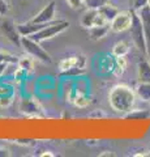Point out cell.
Returning a JSON list of instances; mask_svg holds the SVG:
<instances>
[{"label":"cell","mask_w":150,"mask_h":157,"mask_svg":"<svg viewBox=\"0 0 150 157\" xmlns=\"http://www.w3.org/2000/svg\"><path fill=\"white\" fill-rule=\"evenodd\" d=\"M73 102H75L76 106H79V107H85V106H88V105L90 104V100H89L88 97H85V96H77L75 100H73Z\"/></svg>","instance_id":"obj_19"},{"label":"cell","mask_w":150,"mask_h":157,"mask_svg":"<svg viewBox=\"0 0 150 157\" xmlns=\"http://www.w3.org/2000/svg\"><path fill=\"white\" fill-rule=\"evenodd\" d=\"M20 111L29 117H38L42 113V109L33 98H22L20 102Z\"/></svg>","instance_id":"obj_9"},{"label":"cell","mask_w":150,"mask_h":157,"mask_svg":"<svg viewBox=\"0 0 150 157\" xmlns=\"http://www.w3.org/2000/svg\"><path fill=\"white\" fill-rule=\"evenodd\" d=\"M54 17H55V2H50L31 18V22L46 25V24L51 22Z\"/></svg>","instance_id":"obj_8"},{"label":"cell","mask_w":150,"mask_h":157,"mask_svg":"<svg viewBox=\"0 0 150 157\" xmlns=\"http://www.w3.org/2000/svg\"><path fill=\"white\" fill-rule=\"evenodd\" d=\"M108 3H110V0H86L85 6L89 9H99Z\"/></svg>","instance_id":"obj_18"},{"label":"cell","mask_w":150,"mask_h":157,"mask_svg":"<svg viewBox=\"0 0 150 157\" xmlns=\"http://www.w3.org/2000/svg\"><path fill=\"white\" fill-rule=\"evenodd\" d=\"M150 117V111L149 110H145V109H141V110H130L128 111V114L125 115L127 119H145V118H149Z\"/></svg>","instance_id":"obj_17"},{"label":"cell","mask_w":150,"mask_h":157,"mask_svg":"<svg viewBox=\"0 0 150 157\" xmlns=\"http://www.w3.org/2000/svg\"><path fill=\"white\" fill-rule=\"evenodd\" d=\"M18 66H20V68H22L24 71H30L33 68V63L30 60V58H22L18 60Z\"/></svg>","instance_id":"obj_20"},{"label":"cell","mask_w":150,"mask_h":157,"mask_svg":"<svg viewBox=\"0 0 150 157\" xmlns=\"http://www.w3.org/2000/svg\"><path fill=\"white\" fill-rule=\"evenodd\" d=\"M9 151L7 148H3V147H0V156L2 157H5V156H9Z\"/></svg>","instance_id":"obj_26"},{"label":"cell","mask_w":150,"mask_h":157,"mask_svg":"<svg viewBox=\"0 0 150 157\" xmlns=\"http://www.w3.org/2000/svg\"><path fill=\"white\" fill-rule=\"evenodd\" d=\"M148 2L149 0H133V11H140L141 8L146 7L148 6Z\"/></svg>","instance_id":"obj_23"},{"label":"cell","mask_w":150,"mask_h":157,"mask_svg":"<svg viewBox=\"0 0 150 157\" xmlns=\"http://www.w3.org/2000/svg\"><path fill=\"white\" fill-rule=\"evenodd\" d=\"M108 155H110V156H114V153H111V152L108 153V151H106V153H101L99 156H108Z\"/></svg>","instance_id":"obj_27"},{"label":"cell","mask_w":150,"mask_h":157,"mask_svg":"<svg viewBox=\"0 0 150 157\" xmlns=\"http://www.w3.org/2000/svg\"><path fill=\"white\" fill-rule=\"evenodd\" d=\"M46 25H43V24H34V22L29 21L26 24H17V29H18V33L21 34V37H29V36H33L37 32H39Z\"/></svg>","instance_id":"obj_12"},{"label":"cell","mask_w":150,"mask_h":157,"mask_svg":"<svg viewBox=\"0 0 150 157\" xmlns=\"http://www.w3.org/2000/svg\"><path fill=\"white\" fill-rule=\"evenodd\" d=\"M21 47L25 50L31 58L37 59L45 64H50L52 63V58L45 48L41 46V42L34 41L30 37H21Z\"/></svg>","instance_id":"obj_3"},{"label":"cell","mask_w":150,"mask_h":157,"mask_svg":"<svg viewBox=\"0 0 150 157\" xmlns=\"http://www.w3.org/2000/svg\"><path fill=\"white\" fill-rule=\"evenodd\" d=\"M116 68H119L120 72H123L127 68V60L125 56H116Z\"/></svg>","instance_id":"obj_22"},{"label":"cell","mask_w":150,"mask_h":157,"mask_svg":"<svg viewBox=\"0 0 150 157\" xmlns=\"http://www.w3.org/2000/svg\"><path fill=\"white\" fill-rule=\"evenodd\" d=\"M68 2V4L72 7V8H80V7H82V6H85V2L86 0H67Z\"/></svg>","instance_id":"obj_25"},{"label":"cell","mask_w":150,"mask_h":157,"mask_svg":"<svg viewBox=\"0 0 150 157\" xmlns=\"http://www.w3.org/2000/svg\"><path fill=\"white\" fill-rule=\"evenodd\" d=\"M130 36H132V39L136 47L146 56L148 46H146V38H145V30H144L141 17L138 16V13L136 11H133V21H132V25H130Z\"/></svg>","instance_id":"obj_4"},{"label":"cell","mask_w":150,"mask_h":157,"mask_svg":"<svg viewBox=\"0 0 150 157\" xmlns=\"http://www.w3.org/2000/svg\"><path fill=\"white\" fill-rule=\"evenodd\" d=\"M107 22L108 21L99 13L98 9H89L88 8V11L84 12V14H82V17H81V25L84 26L86 30L95 25H103V24H107Z\"/></svg>","instance_id":"obj_6"},{"label":"cell","mask_w":150,"mask_h":157,"mask_svg":"<svg viewBox=\"0 0 150 157\" xmlns=\"http://www.w3.org/2000/svg\"><path fill=\"white\" fill-rule=\"evenodd\" d=\"M148 6H149V7H150V0H149V2H148Z\"/></svg>","instance_id":"obj_28"},{"label":"cell","mask_w":150,"mask_h":157,"mask_svg":"<svg viewBox=\"0 0 150 157\" xmlns=\"http://www.w3.org/2000/svg\"><path fill=\"white\" fill-rule=\"evenodd\" d=\"M134 92L142 101L150 102V82H138Z\"/></svg>","instance_id":"obj_14"},{"label":"cell","mask_w":150,"mask_h":157,"mask_svg":"<svg viewBox=\"0 0 150 157\" xmlns=\"http://www.w3.org/2000/svg\"><path fill=\"white\" fill-rule=\"evenodd\" d=\"M108 102L115 111L128 113L133 109L134 102H136V92L128 85L118 84L110 90Z\"/></svg>","instance_id":"obj_1"},{"label":"cell","mask_w":150,"mask_h":157,"mask_svg":"<svg viewBox=\"0 0 150 157\" xmlns=\"http://www.w3.org/2000/svg\"><path fill=\"white\" fill-rule=\"evenodd\" d=\"M110 30H111V25H110V22H107V24H103V25H95L93 28L88 29V34H89L90 39L99 41V39H103L107 36Z\"/></svg>","instance_id":"obj_11"},{"label":"cell","mask_w":150,"mask_h":157,"mask_svg":"<svg viewBox=\"0 0 150 157\" xmlns=\"http://www.w3.org/2000/svg\"><path fill=\"white\" fill-rule=\"evenodd\" d=\"M0 28H2L3 34H4V36H5L12 43L21 46V34L18 33L17 25H14L13 21H11V20H4V21L0 24Z\"/></svg>","instance_id":"obj_7"},{"label":"cell","mask_w":150,"mask_h":157,"mask_svg":"<svg viewBox=\"0 0 150 157\" xmlns=\"http://www.w3.org/2000/svg\"><path fill=\"white\" fill-rule=\"evenodd\" d=\"M68 28H69V22L67 21V20H57V21L48 22L39 32H37L33 34V36H29V37L33 38L37 42H42V41H46V39H51V38L56 37L57 34L63 33Z\"/></svg>","instance_id":"obj_2"},{"label":"cell","mask_w":150,"mask_h":157,"mask_svg":"<svg viewBox=\"0 0 150 157\" xmlns=\"http://www.w3.org/2000/svg\"><path fill=\"white\" fill-rule=\"evenodd\" d=\"M85 63H86V60L84 56H69V58L61 59L59 63V68L61 72L69 70V68H73V67L85 68Z\"/></svg>","instance_id":"obj_10"},{"label":"cell","mask_w":150,"mask_h":157,"mask_svg":"<svg viewBox=\"0 0 150 157\" xmlns=\"http://www.w3.org/2000/svg\"><path fill=\"white\" fill-rule=\"evenodd\" d=\"M9 12V6L5 0H0V16H7Z\"/></svg>","instance_id":"obj_24"},{"label":"cell","mask_w":150,"mask_h":157,"mask_svg":"<svg viewBox=\"0 0 150 157\" xmlns=\"http://www.w3.org/2000/svg\"><path fill=\"white\" fill-rule=\"evenodd\" d=\"M133 21V9L132 11H122L115 16V18L110 22L111 32L114 33H122L130 29Z\"/></svg>","instance_id":"obj_5"},{"label":"cell","mask_w":150,"mask_h":157,"mask_svg":"<svg viewBox=\"0 0 150 157\" xmlns=\"http://www.w3.org/2000/svg\"><path fill=\"white\" fill-rule=\"evenodd\" d=\"M98 11H99V13L102 14V16H103L106 20H107L108 22L112 21V20L115 18L116 14H118V13L120 12L118 8L114 7L112 4H110V3H108V4H106V6H103L102 8H99Z\"/></svg>","instance_id":"obj_15"},{"label":"cell","mask_w":150,"mask_h":157,"mask_svg":"<svg viewBox=\"0 0 150 157\" xmlns=\"http://www.w3.org/2000/svg\"><path fill=\"white\" fill-rule=\"evenodd\" d=\"M13 101V94L11 93V94H3L0 96V106L2 107H7L12 104Z\"/></svg>","instance_id":"obj_21"},{"label":"cell","mask_w":150,"mask_h":157,"mask_svg":"<svg viewBox=\"0 0 150 157\" xmlns=\"http://www.w3.org/2000/svg\"><path fill=\"white\" fill-rule=\"evenodd\" d=\"M129 43L127 41H120L116 42L112 48V54L115 56H125L129 52Z\"/></svg>","instance_id":"obj_16"},{"label":"cell","mask_w":150,"mask_h":157,"mask_svg":"<svg viewBox=\"0 0 150 157\" xmlns=\"http://www.w3.org/2000/svg\"><path fill=\"white\" fill-rule=\"evenodd\" d=\"M138 81L150 82V63L146 59L138 62Z\"/></svg>","instance_id":"obj_13"}]
</instances>
